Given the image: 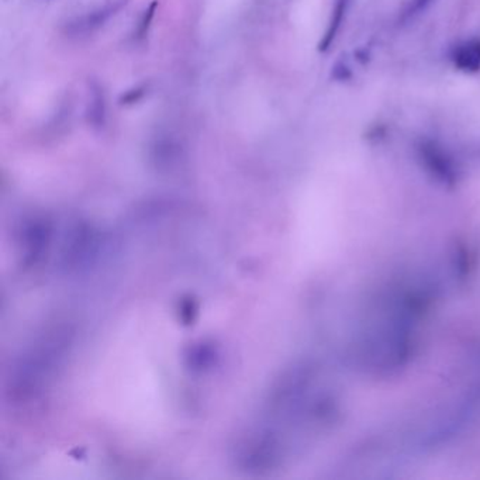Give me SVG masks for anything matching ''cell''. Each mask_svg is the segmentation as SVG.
I'll list each match as a JSON object with an SVG mask.
<instances>
[{"label": "cell", "instance_id": "6da1fadb", "mask_svg": "<svg viewBox=\"0 0 480 480\" xmlns=\"http://www.w3.org/2000/svg\"><path fill=\"white\" fill-rule=\"evenodd\" d=\"M416 152L420 162L434 180L444 185H452L458 180V163L441 143L431 138H420L416 143Z\"/></svg>", "mask_w": 480, "mask_h": 480}, {"label": "cell", "instance_id": "7a4b0ae2", "mask_svg": "<svg viewBox=\"0 0 480 480\" xmlns=\"http://www.w3.org/2000/svg\"><path fill=\"white\" fill-rule=\"evenodd\" d=\"M128 4L130 0H105L100 6L67 22L64 32L68 37H77V39L90 36L102 29L113 17L117 16Z\"/></svg>", "mask_w": 480, "mask_h": 480}, {"label": "cell", "instance_id": "3957f363", "mask_svg": "<svg viewBox=\"0 0 480 480\" xmlns=\"http://www.w3.org/2000/svg\"><path fill=\"white\" fill-rule=\"evenodd\" d=\"M454 67L465 74L480 71V39L466 40L454 47L451 52Z\"/></svg>", "mask_w": 480, "mask_h": 480}, {"label": "cell", "instance_id": "277c9868", "mask_svg": "<svg viewBox=\"0 0 480 480\" xmlns=\"http://www.w3.org/2000/svg\"><path fill=\"white\" fill-rule=\"evenodd\" d=\"M89 105H88V122L95 128H103L106 125V99L102 87L97 82L89 84Z\"/></svg>", "mask_w": 480, "mask_h": 480}, {"label": "cell", "instance_id": "5b68a950", "mask_svg": "<svg viewBox=\"0 0 480 480\" xmlns=\"http://www.w3.org/2000/svg\"><path fill=\"white\" fill-rule=\"evenodd\" d=\"M349 4H351V0H336L330 23H328V27L324 32L320 44H318V51H328L333 42H336L339 30L343 26L344 19H346V12H348Z\"/></svg>", "mask_w": 480, "mask_h": 480}, {"label": "cell", "instance_id": "8992f818", "mask_svg": "<svg viewBox=\"0 0 480 480\" xmlns=\"http://www.w3.org/2000/svg\"><path fill=\"white\" fill-rule=\"evenodd\" d=\"M158 9V0H154L150 6L145 9L144 14H143L142 20L138 23L137 32H135V39L138 42H142L147 37L148 30H150L151 23L154 20L155 14H157Z\"/></svg>", "mask_w": 480, "mask_h": 480}, {"label": "cell", "instance_id": "52a82bcc", "mask_svg": "<svg viewBox=\"0 0 480 480\" xmlns=\"http://www.w3.org/2000/svg\"><path fill=\"white\" fill-rule=\"evenodd\" d=\"M147 90L148 88L145 87V85L127 90V92L123 93L122 97H120V105H123V106L135 105V103L140 102V100L147 95Z\"/></svg>", "mask_w": 480, "mask_h": 480}, {"label": "cell", "instance_id": "ba28073f", "mask_svg": "<svg viewBox=\"0 0 480 480\" xmlns=\"http://www.w3.org/2000/svg\"><path fill=\"white\" fill-rule=\"evenodd\" d=\"M331 78L337 82H346V80L353 78V71L349 68L348 62L344 58L338 60V61L334 64L333 72H331Z\"/></svg>", "mask_w": 480, "mask_h": 480}, {"label": "cell", "instance_id": "9c48e42d", "mask_svg": "<svg viewBox=\"0 0 480 480\" xmlns=\"http://www.w3.org/2000/svg\"><path fill=\"white\" fill-rule=\"evenodd\" d=\"M431 2L432 0H413L402 16V22H409V20H413L414 17L423 14L424 10L431 5Z\"/></svg>", "mask_w": 480, "mask_h": 480}]
</instances>
